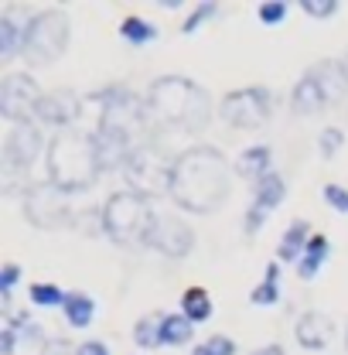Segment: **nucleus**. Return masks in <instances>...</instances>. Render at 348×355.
Wrapping results in <instances>:
<instances>
[{
    "label": "nucleus",
    "instance_id": "nucleus-1",
    "mask_svg": "<svg viewBox=\"0 0 348 355\" xmlns=\"http://www.w3.org/2000/svg\"><path fill=\"white\" fill-rule=\"evenodd\" d=\"M232 191L229 178V161L216 147H188L174 157L171 164V202L184 212L209 216L225 205Z\"/></svg>",
    "mask_w": 348,
    "mask_h": 355
},
{
    "label": "nucleus",
    "instance_id": "nucleus-2",
    "mask_svg": "<svg viewBox=\"0 0 348 355\" xmlns=\"http://www.w3.org/2000/svg\"><path fill=\"white\" fill-rule=\"evenodd\" d=\"M147 120H150V130H161V127H171L181 133H202L212 120V99L209 92L184 79V76H164L157 79L154 86L147 89Z\"/></svg>",
    "mask_w": 348,
    "mask_h": 355
},
{
    "label": "nucleus",
    "instance_id": "nucleus-3",
    "mask_svg": "<svg viewBox=\"0 0 348 355\" xmlns=\"http://www.w3.org/2000/svg\"><path fill=\"white\" fill-rule=\"evenodd\" d=\"M48 175H51L55 184H62L65 191L89 188L96 178L103 175V157H99L96 133H86V130L58 133L48 144Z\"/></svg>",
    "mask_w": 348,
    "mask_h": 355
},
{
    "label": "nucleus",
    "instance_id": "nucleus-4",
    "mask_svg": "<svg viewBox=\"0 0 348 355\" xmlns=\"http://www.w3.org/2000/svg\"><path fill=\"white\" fill-rule=\"evenodd\" d=\"M103 219V232L120 243V246H147V232L157 219V212L150 209V202L143 195H137L133 188L113 191L99 212Z\"/></svg>",
    "mask_w": 348,
    "mask_h": 355
},
{
    "label": "nucleus",
    "instance_id": "nucleus-5",
    "mask_svg": "<svg viewBox=\"0 0 348 355\" xmlns=\"http://www.w3.org/2000/svg\"><path fill=\"white\" fill-rule=\"evenodd\" d=\"M69 14L65 10H42V14H35L31 21H28V28H24V48H21V55L28 58V62H35V65H48V62H55V58H62L65 55V48H69Z\"/></svg>",
    "mask_w": 348,
    "mask_h": 355
},
{
    "label": "nucleus",
    "instance_id": "nucleus-6",
    "mask_svg": "<svg viewBox=\"0 0 348 355\" xmlns=\"http://www.w3.org/2000/svg\"><path fill=\"white\" fill-rule=\"evenodd\" d=\"M171 164L174 161H164V154L157 150V144L147 140V144H140L130 154L123 175H127V181L133 184L137 195L150 198V195H164L171 188Z\"/></svg>",
    "mask_w": 348,
    "mask_h": 355
},
{
    "label": "nucleus",
    "instance_id": "nucleus-7",
    "mask_svg": "<svg viewBox=\"0 0 348 355\" xmlns=\"http://www.w3.org/2000/svg\"><path fill=\"white\" fill-rule=\"evenodd\" d=\"M218 113L236 130H260L263 123L270 120V113H273V96H270V89H263V86L232 89L218 103Z\"/></svg>",
    "mask_w": 348,
    "mask_h": 355
},
{
    "label": "nucleus",
    "instance_id": "nucleus-8",
    "mask_svg": "<svg viewBox=\"0 0 348 355\" xmlns=\"http://www.w3.org/2000/svg\"><path fill=\"white\" fill-rule=\"evenodd\" d=\"M24 216L38 229H55L69 222V191L55 184L51 178L42 184H31L24 195Z\"/></svg>",
    "mask_w": 348,
    "mask_h": 355
},
{
    "label": "nucleus",
    "instance_id": "nucleus-9",
    "mask_svg": "<svg viewBox=\"0 0 348 355\" xmlns=\"http://www.w3.org/2000/svg\"><path fill=\"white\" fill-rule=\"evenodd\" d=\"M42 96V86L28 72H7L0 79V113L10 123H28V116L38 110Z\"/></svg>",
    "mask_w": 348,
    "mask_h": 355
},
{
    "label": "nucleus",
    "instance_id": "nucleus-10",
    "mask_svg": "<svg viewBox=\"0 0 348 355\" xmlns=\"http://www.w3.org/2000/svg\"><path fill=\"white\" fill-rule=\"evenodd\" d=\"M42 150V130L28 120V123H14V130L3 137V150H0V164H3V175L17 178L24 175L35 157Z\"/></svg>",
    "mask_w": 348,
    "mask_h": 355
},
{
    "label": "nucleus",
    "instance_id": "nucleus-11",
    "mask_svg": "<svg viewBox=\"0 0 348 355\" xmlns=\"http://www.w3.org/2000/svg\"><path fill=\"white\" fill-rule=\"evenodd\" d=\"M147 246L164 253V257H171V260H181V257L191 253L195 232H191L188 222L177 219V216H157L154 225H150V232H147Z\"/></svg>",
    "mask_w": 348,
    "mask_h": 355
},
{
    "label": "nucleus",
    "instance_id": "nucleus-12",
    "mask_svg": "<svg viewBox=\"0 0 348 355\" xmlns=\"http://www.w3.org/2000/svg\"><path fill=\"white\" fill-rule=\"evenodd\" d=\"M284 198H287V184H284V178L277 175V171H270L266 178H260V181H256L253 205L246 209V219H243L246 236H256L263 229V222H266V216H273V212L284 205Z\"/></svg>",
    "mask_w": 348,
    "mask_h": 355
},
{
    "label": "nucleus",
    "instance_id": "nucleus-13",
    "mask_svg": "<svg viewBox=\"0 0 348 355\" xmlns=\"http://www.w3.org/2000/svg\"><path fill=\"white\" fill-rule=\"evenodd\" d=\"M82 113V103L72 89H55V92H44L35 116L42 123H51V127H62V130H72V123L79 120Z\"/></svg>",
    "mask_w": 348,
    "mask_h": 355
},
{
    "label": "nucleus",
    "instance_id": "nucleus-14",
    "mask_svg": "<svg viewBox=\"0 0 348 355\" xmlns=\"http://www.w3.org/2000/svg\"><path fill=\"white\" fill-rule=\"evenodd\" d=\"M331 331H335V324H331V318H324L321 311H307V314H301V321H297V328H294L297 342L304 345L307 352H321V349H328Z\"/></svg>",
    "mask_w": 348,
    "mask_h": 355
},
{
    "label": "nucleus",
    "instance_id": "nucleus-15",
    "mask_svg": "<svg viewBox=\"0 0 348 355\" xmlns=\"http://www.w3.org/2000/svg\"><path fill=\"white\" fill-rule=\"evenodd\" d=\"M324 106H328V96H324L321 83L314 79V72L301 76L294 92H290V110L301 113V116H311V113H317V110H324Z\"/></svg>",
    "mask_w": 348,
    "mask_h": 355
},
{
    "label": "nucleus",
    "instance_id": "nucleus-16",
    "mask_svg": "<svg viewBox=\"0 0 348 355\" xmlns=\"http://www.w3.org/2000/svg\"><path fill=\"white\" fill-rule=\"evenodd\" d=\"M311 72H314V79L321 83V89H324V96H328V103H331V106L345 96L348 72H345V65H342V62H321V65H314Z\"/></svg>",
    "mask_w": 348,
    "mask_h": 355
},
{
    "label": "nucleus",
    "instance_id": "nucleus-17",
    "mask_svg": "<svg viewBox=\"0 0 348 355\" xmlns=\"http://www.w3.org/2000/svg\"><path fill=\"white\" fill-rule=\"evenodd\" d=\"M311 225L304 219H294L287 225V232H284V239H280V250H277V257L280 260H297L301 263V257H304L307 243H311Z\"/></svg>",
    "mask_w": 348,
    "mask_h": 355
},
{
    "label": "nucleus",
    "instance_id": "nucleus-18",
    "mask_svg": "<svg viewBox=\"0 0 348 355\" xmlns=\"http://www.w3.org/2000/svg\"><path fill=\"white\" fill-rule=\"evenodd\" d=\"M328 253H331V243H328L324 236H311L304 257H301V263H297V277H301V280H314L317 270L328 263Z\"/></svg>",
    "mask_w": 348,
    "mask_h": 355
},
{
    "label": "nucleus",
    "instance_id": "nucleus-19",
    "mask_svg": "<svg viewBox=\"0 0 348 355\" xmlns=\"http://www.w3.org/2000/svg\"><path fill=\"white\" fill-rule=\"evenodd\" d=\"M181 314H184L191 324L209 321V318H212V297H209V291H205V287H188V291L181 294Z\"/></svg>",
    "mask_w": 348,
    "mask_h": 355
},
{
    "label": "nucleus",
    "instance_id": "nucleus-20",
    "mask_svg": "<svg viewBox=\"0 0 348 355\" xmlns=\"http://www.w3.org/2000/svg\"><path fill=\"white\" fill-rule=\"evenodd\" d=\"M65 321L72 324V328H89L92 324V318H96V301L89 297V294H69L65 297Z\"/></svg>",
    "mask_w": 348,
    "mask_h": 355
},
{
    "label": "nucleus",
    "instance_id": "nucleus-21",
    "mask_svg": "<svg viewBox=\"0 0 348 355\" xmlns=\"http://www.w3.org/2000/svg\"><path fill=\"white\" fill-rule=\"evenodd\" d=\"M236 171L243 178H266L270 175V147H250V150H243L239 154V161H236Z\"/></svg>",
    "mask_w": 348,
    "mask_h": 355
},
{
    "label": "nucleus",
    "instance_id": "nucleus-22",
    "mask_svg": "<svg viewBox=\"0 0 348 355\" xmlns=\"http://www.w3.org/2000/svg\"><path fill=\"white\" fill-rule=\"evenodd\" d=\"M250 301H253L256 308H273V304L280 301V263L266 266V277H263V284L253 287Z\"/></svg>",
    "mask_w": 348,
    "mask_h": 355
},
{
    "label": "nucleus",
    "instance_id": "nucleus-23",
    "mask_svg": "<svg viewBox=\"0 0 348 355\" xmlns=\"http://www.w3.org/2000/svg\"><path fill=\"white\" fill-rule=\"evenodd\" d=\"M191 331H195V324L184 314L161 318V345H184V342H191Z\"/></svg>",
    "mask_w": 348,
    "mask_h": 355
},
{
    "label": "nucleus",
    "instance_id": "nucleus-24",
    "mask_svg": "<svg viewBox=\"0 0 348 355\" xmlns=\"http://www.w3.org/2000/svg\"><path fill=\"white\" fill-rule=\"evenodd\" d=\"M120 38L127 44H150L157 38V28H154L150 21L130 14V17H123V24H120Z\"/></svg>",
    "mask_w": 348,
    "mask_h": 355
},
{
    "label": "nucleus",
    "instance_id": "nucleus-25",
    "mask_svg": "<svg viewBox=\"0 0 348 355\" xmlns=\"http://www.w3.org/2000/svg\"><path fill=\"white\" fill-rule=\"evenodd\" d=\"M24 48V28H17L10 17H0V58H14Z\"/></svg>",
    "mask_w": 348,
    "mask_h": 355
},
{
    "label": "nucleus",
    "instance_id": "nucleus-26",
    "mask_svg": "<svg viewBox=\"0 0 348 355\" xmlns=\"http://www.w3.org/2000/svg\"><path fill=\"white\" fill-rule=\"evenodd\" d=\"M28 294H31V304L35 308H65V291L58 287V284H31L28 287Z\"/></svg>",
    "mask_w": 348,
    "mask_h": 355
},
{
    "label": "nucleus",
    "instance_id": "nucleus-27",
    "mask_svg": "<svg viewBox=\"0 0 348 355\" xmlns=\"http://www.w3.org/2000/svg\"><path fill=\"white\" fill-rule=\"evenodd\" d=\"M133 338H137L140 349L161 345V318H140V321L133 324Z\"/></svg>",
    "mask_w": 348,
    "mask_h": 355
},
{
    "label": "nucleus",
    "instance_id": "nucleus-28",
    "mask_svg": "<svg viewBox=\"0 0 348 355\" xmlns=\"http://www.w3.org/2000/svg\"><path fill=\"white\" fill-rule=\"evenodd\" d=\"M218 14H222V10H218V3H198V7L181 21V35H195L205 21H216Z\"/></svg>",
    "mask_w": 348,
    "mask_h": 355
},
{
    "label": "nucleus",
    "instance_id": "nucleus-29",
    "mask_svg": "<svg viewBox=\"0 0 348 355\" xmlns=\"http://www.w3.org/2000/svg\"><path fill=\"white\" fill-rule=\"evenodd\" d=\"M191 355H236V342L229 335H212V338L198 342Z\"/></svg>",
    "mask_w": 348,
    "mask_h": 355
},
{
    "label": "nucleus",
    "instance_id": "nucleus-30",
    "mask_svg": "<svg viewBox=\"0 0 348 355\" xmlns=\"http://www.w3.org/2000/svg\"><path fill=\"white\" fill-rule=\"evenodd\" d=\"M342 144H345V133L338 130V127H324L321 137H317V147H321L324 157H335V154L342 150Z\"/></svg>",
    "mask_w": 348,
    "mask_h": 355
},
{
    "label": "nucleus",
    "instance_id": "nucleus-31",
    "mask_svg": "<svg viewBox=\"0 0 348 355\" xmlns=\"http://www.w3.org/2000/svg\"><path fill=\"white\" fill-rule=\"evenodd\" d=\"M17 277H21V266L3 263V270H0V297H3V311H7V314H10V291H14Z\"/></svg>",
    "mask_w": 348,
    "mask_h": 355
},
{
    "label": "nucleus",
    "instance_id": "nucleus-32",
    "mask_svg": "<svg viewBox=\"0 0 348 355\" xmlns=\"http://www.w3.org/2000/svg\"><path fill=\"white\" fill-rule=\"evenodd\" d=\"M321 195H324V202H328L335 212L348 216V188L345 184H324V188H321Z\"/></svg>",
    "mask_w": 348,
    "mask_h": 355
},
{
    "label": "nucleus",
    "instance_id": "nucleus-33",
    "mask_svg": "<svg viewBox=\"0 0 348 355\" xmlns=\"http://www.w3.org/2000/svg\"><path fill=\"white\" fill-rule=\"evenodd\" d=\"M301 10L311 14V17H317V21H324V17H335L338 3L335 0H301Z\"/></svg>",
    "mask_w": 348,
    "mask_h": 355
},
{
    "label": "nucleus",
    "instance_id": "nucleus-34",
    "mask_svg": "<svg viewBox=\"0 0 348 355\" xmlns=\"http://www.w3.org/2000/svg\"><path fill=\"white\" fill-rule=\"evenodd\" d=\"M284 17H287V3H280V0H266V3H260L263 24H284Z\"/></svg>",
    "mask_w": 348,
    "mask_h": 355
},
{
    "label": "nucleus",
    "instance_id": "nucleus-35",
    "mask_svg": "<svg viewBox=\"0 0 348 355\" xmlns=\"http://www.w3.org/2000/svg\"><path fill=\"white\" fill-rule=\"evenodd\" d=\"M17 349V331L14 328H3L0 331V355H10Z\"/></svg>",
    "mask_w": 348,
    "mask_h": 355
},
{
    "label": "nucleus",
    "instance_id": "nucleus-36",
    "mask_svg": "<svg viewBox=\"0 0 348 355\" xmlns=\"http://www.w3.org/2000/svg\"><path fill=\"white\" fill-rule=\"evenodd\" d=\"M76 355H110V349H106L103 342H82V345L76 349Z\"/></svg>",
    "mask_w": 348,
    "mask_h": 355
},
{
    "label": "nucleus",
    "instance_id": "nucleus-37",
    "mask_svg": "<svg viewBox=\"0 0 348 355\" xmlns=\"http://www.w3.org/2000/svg\"><path fill=\"white\" fill-rule=\"evenodd\" d=\"M44 355H72V349H69V342H65V338H55V342H48V345H44Z\"/></svg>",
    "mask_w": 348,
    "mask_h": 355
},
{
    "label": "nucleus",
    "instance_id": "nucleus-38",
    "mask_svg": "<svg viewBox=\"0 0 348 355\" xmlns=\"http://www.w3.org/2000/svg\"><path fill=\"white\" fill-rule=\"evenodd\" d=\"M253 355H287V352H284L280 345H263V349H256Z\"/></svg>",
    "mask_w": 348,
    "mask_h": 355
},
{
    "label": "nucleus",
    "instance_id": "nucleus-39",
    "mask_svg": "<svg viewBox=\"0 0 348 355\" xmlns=\"http://www.w3.org/2000/svg\"><path fill=\"white\" fill-rule=\"evenodd\" d=\"M342 65H345V72H348V51H345V58H342Z\"/></svg>",
    "mask_w": 348,
    "mask_h": 355
},
{
    "label": "nucleus",
    "instance_id": "nucleus-40",
    "mask_svg": "<svg viewBox=\"0 0 348 355\" xmlns=\"http://www.w3.org/2000/svg\"><path fill=\"white\" fill-rule=\"evenodd\" d=\"M345 349H348V331H345Z\"/></svg>",
    "mask_w": 348,
    "mask_h": 355
}]
</instances>
